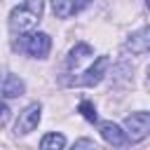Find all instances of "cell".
Listing matches in <instances>:
<instances>
[{
    "label": "cell",
    "instance_id": "5bb4252c",
    "mask_svg": "<svg viewBox=\"0 0 150 150\" xmlns=\"http://www.w3.org/2000/svg\"><path fill=\"white\" fill-rule=\"evenodd\" d=\"M9 115H12V110L7 108V103H2V101H0V129L9 122Z\"/></svg>",
    "mask_w": 150,
    "mask_h": 150
},
{
    "label": "cell",
    "instance_id": "ba28073f",
    "mask_svg": "<svg viewBox=\"0 0 150 150\" xmlns=\"http://www.w3.org/2000/svg\"><path fill=\"white\" fill-rule=\"evenodd\" d=\"M124 47H127L131 54H148V49H150V28L143 26L141 30L131 33Z\"/></svg>",
    "mask_w": 150,
    "mask_h": 150
},
{
    "label": "cell",
    "instance_id": "9c48e42d",
    "mask_svg": "<svg viewBox=\"0 0 150 150\" xmlns=\"http://www.w3.org/2000/svg\"><path fill=\"white\" fill-rule=\"evenodd\" d=\"M91 52H94L91 45H87V42H77V45L68 52V56H66V66H68V68H77L84 59L91 56Z\"/></svg>",
    "mask_w": 150,
    "mask_h": 150
},
{
    "label": "cell",
    "instance_id": "7c38bea8",
    "mask_svg": "<svg viewBox=\"0 0 150 150\" xmlns=\"http://www.w3.org/2000/svg\"><path fill=\"white\" fill-rule=\"evenodd\" d=\"M77 112H82V117L87 120V122H98V115H96V105L91 103V101H80V105H77Z\"/></svg>",
    "mask_w": 150,
    "mask_h": 150
},
{
    "label": "cell",
    "instance_id": "7a4b0ae2",
    "mask_svg": "<svg viewBox=\"0 0 150 150\" xmlns=\"http://www.w3.org/2000/svg\"><path fill=\"white\" fill-rule=\"evenodd\" d=\"M108 68H110V56H98L84 73H80L75 77H61V82L66 87H94L105 77Z\"/></svg>",
    "mask_w": 150,
    "mask_h": 150
},
{
    "label": "cell",
    "instance_id": "5b68a950",
    "mask_svg": "<svg viewBox=\"0 0 150 150\" xmlns=\"http://www.w3.org/2000/svg\"><path fill=\"white\" fill-rule=\"evenodd\" d=\"M40 117H42V105L40 103H28L21 112H19V120H16V127L14 131L16 134H30L38 124H40Z\"/></svg>",
    "mask_w": 150,
    "mask_h": 150
},
{
    "label": "cell",
    "instance_id": "277c9868",
    "mask_svg": "<svg viewBox=\"0 0 150 150\" xmlns=\"http://www.w3.org/2000/svg\"><path fill=\"white\" fill-rule=\"evenodd\" d=\"M19 49L26 52L33 59H45L49 54V49H52V40H49L47 33H30L19 42Z\"/></svg>",
    "mask_w": 150,
    "mask_h": 150
},
{
    "label": "cell",
    "instance_id": "52a82bcc",
    "mask_svg": "<svg viewBox=\"0 0 150 150\" xmlns=\"http://www.w3.org/2000/svg\"><path fill=\"white\" fill-rule=\"evenodd\" d=\"M98 131H101L103 141H105V143H110L112 148H124V145L129 143L127 134H124L115 122H101V124H98Z\"/></svg>",
    "mask_w": 150,
    "mask_h": 150
},
{
    "label": "cell",
    "instance_id": "6da1fadb",
    "mask_svg": "<svg viewBox=\"0 0 150 150\" xmlns=\"http://www.w3.org/2000/svg\"><path fill=\"white\" fill-rule=\"evenodd\" d=\"M40 16H42V0H23L9 12V30L23 35L38 26Z\"/></svg>",
    "mask_w": 150,
    "mask_h": 150
},
{
    "label": "cell",
    "instance_id": "4fadbf2b",
    "mask_svg": "<svg viewBox=\"0 0 150 150\" xmlns=\"http://www.w3.org/2000/svg\"><path fill=\"white\" fill-rule=\"evenodd\" d=\"M70 150H98V148H96V143L89 141V138H77Z\"/></svg>",
    "mask_w": 150,
    "mask_h": 150
},
{
    "label": "cell",
    "instance_id": "8992f818",
    "mask_svg": "<svg viewBox=\"0 0 150 150\" xmlns=\"http://www.w3.org/2000/svg\"><path fill=\"white\" fill-rule=\"evenodd\" d=\"M26 91V84L19 75L0 70V98H19Z\"/></svg>",
    "mask_w": 150,
    "mask_h": 150
},
{
    "label": "cell",
    "instance_id": "8fae6325",
    "mask_svg": "<svg viewBox=\"0 0 150 150\" xmlns=\"http://www.w3.org/2000/svg\"><path fill=\"white\" fill-rule=\"evenodd\" d=\"M66 148V136L63 134H45L42 141H40V150H63Z\"/></svg>",
    "mask_w": 150,
    "mask_h": 150
},
{
    "label": "cell",
    "instance_id": "30bf717a",
    "mask_svg": "<svg viewBox=\"0 0 150 150\" xmlns=\"http://www.w3.org/2000/svg\"><path fill=\"white\" fill-rule=\"evenodd\" d=\"M52 9L59 19H70L77 12V0H52Z\"/></svg>",
    "mask_w": 150,
    "mask_h": 150
},
{
    "label": "cell",
    "instance_id": "9a60e30c",
    "mask_svg": "<svg viewBox=\"0 0 150 150\" xmlns=\"http://www.w3.org/2000/svg\"><path fill=\"white\" fill-rule=\"evenodd\" d=\"M89 2H91V0H77V12H80V9H84Z\"/></svg>",
    "mask_w": 150,
    "mask_h": 150
},
{
    "label": "cell",
    "instance_id": "3957f363",
    "mask_svg": "<svg viewBox=\"0 0 150 150\" xmlns=\"http://www.w3.org/2000/svg\"><path fill=\"white\" fill-rule=\"evenodd\" d=\"M150 131V115L145 110H138V112H131L124 117V134L127 138H131V143H138L148 136Z\"/></svg>",
    "mask_w": 150,
    "mask_h": 150
}]
</instances>
